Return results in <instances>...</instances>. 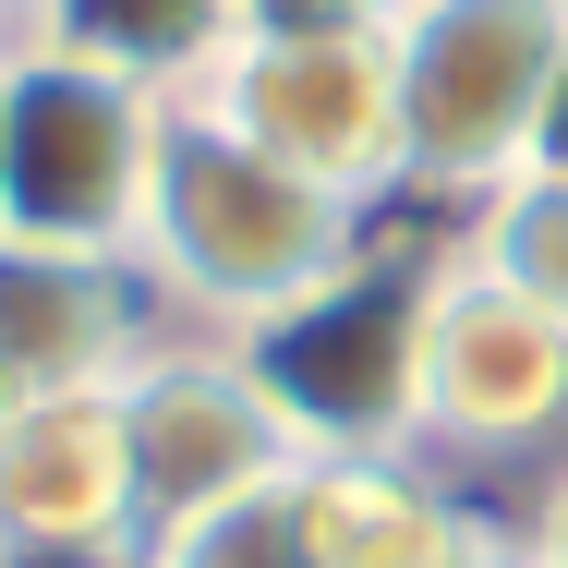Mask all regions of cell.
Wrapping results in <instances>:
<instances>
[{
  "label": "cell",
  "instance_id": "1",
  "mask_svg": "<svg viewBox=\"0 0 568 568\" xmlns=\"http://www.w3.org/2000/svg\"><path fill=\"white\" fill-rule=\"evenodd\" d=\"M375 206L315 194L303 170L254 158L230 121H206L194 98L158 133V182H145V230H133V266L170 315H194L206 339H254L278 327L291 303H315L327 278H351L375 254Z\"/></svg>",
  "mask_w": 568,
  "mask_h": 568
},
{
  "label": "cell",
  "instance_id": "2",
  "mask_svg": "<svg viewBox=\"0 0 568 568\" xmlns=\"http://www.w3.org/2000/svg\"><path fill=\"white\" fill-rule=\"evenodd\" d=\"M399 194L484 206L532 170V133L568 61V0H412L399 37Z\"/></svg>",
  "mask_w": 568,
  "mask_h": 568
},
{
  "label": "cell",
  "instance_id": "3",
  "mask_svg": "<svg viewBox=\"0 0 568 568\" xmlns=\"http://www.w3.org/2000/svg\"><path fill=\"white\" fill-rule=\"evenodd\" d=\"M170 110L182 98H145L98 61H61V49L12 37V61H0V242L133 254Z\"/></svg>",
  "mask_w": 568,
  "mask_h": 568
},
{
  "label": "cell",
  "instance_id": "4",
  "mask_svg": "<svg viewBox=\"0 0 568 568\" xmlns=\"http://www.w3.org/2000/svg\"><path fill=\"white\" fill-rule=\"evenodd\" d=\"M424 303H436V254H363L315 303H291L278 327L230 339L266 399L291 412L303 459H412V387H424Z\"/></svg>",
  "mask_w": 568,
  "mask_h": 568
},
{
  "label": "cell",
  "instance_id": "5",
  "mask_svg": "<svg viewBox=\"0 0 568 568\" xmlns=\"http://www.w3.org/2000/svg\"><path fill=\"white\" fill-rule=\"evenodd\" d=\"M110 399H121V459H133V557H145L158 532L230 508V496L303 471L291 412L266 399V375L230 339H158Z\"/></svg>",
  "mask_w": 568,
  "mask_h": 568
},
{
  "label": "cell",
  "instance_id": "6",
  "mask_svg": "<svg viewBox=\"0 0 568 568\" xmlns=\"http://www.w3.org/2000/svg\"><path fill=\"white\" fill-rule=\"evenodd\" d=\"M194 110L230 121L254 158L303 170L339 206L399 194V61H387V37H242L194 85Z\"/></svg>",
  "mask_w": 568,
  "mask_h": 568
},
{
  "label": "cell",
  "instance_id": "7",
  "mask_svg": "<svg viewBox=\"0 0 568 568\" xmlns=\"http://www.w3.org/2000/svg\"><path fill=\"white\" fill-rule=\"evenodd\" d=\"M568 436V315L496 291L484 266L436 254V303H424V387H412V448L459 459H520Z\"/></svg>",
  "mask_w": 568,
  "mask_h": 568
},
{
  "label": "cell",
  "instance_id": "8",
  "mask_svg": "<svg viewBox=\"0 0 568 568\" xmlns=\"http://www.w3.org/2000/svg\"><path fill=\"white\" fill-rule=\"evenodd\" d=\"M0 545L12 568H133V459H121V399H24L0 436Z\"/></svg>",
  "mask_w": 568,
  "mask_h": 568
},
{
  "label": "cell",
  "instance_id": "9",
  "mask_svg": "<svg viewBox=\"0 0 568 568\" xmlns=\"http://www.w3.org/2000/svg\"><path fill=\"white\" fill-rule=\"evenodd\" d=\"M158 351V291L133 254H61V242H0V375L24 399H85L121 387Z\"/></svg>",
  "mask_w": 568,
  "mask_h": 568
},
{
  "label": "cell",
  "instance_id": "10",
  "mask_svg": "<svg viewBox=\"0 0 568 568\" xmlns=\"http://www.w3.org/2000/svg\"><path fill=\"white\" fill-rule=\"evenodd\" d=\"M315 545L327 568H508V532H484L424 459H315Z\"/></svg>",
  "mask_w": 568,
  "mask_h": 568
},
{
  "label": "cell",
  "instance_id": "11",
  "mask_svg": "<svg viewBox=\"0 0 568 568\" xmlns=\"http://www.w3.org/2000/svg\"><path fill=\"white\" fill-rule=\"evenodd\" d=\"M24 37L61 49V61H98L145 98H194L242 49V0H37Z\"/></svg>",
  "mask_w": 568,
  "mask_h": 568
},
{
  "label": "cell",
  "instance_id": "12",
  "mask_svg": "<svg viewBox=\"0 0 568 568\" xmlns=\"http://www.w3.org/2000/svg\"><path fill=\"white\" fill-rule=\"evenodd\" d=\"M133 568H327V545H315V459L254 484V496H230V508H206V520H182V532H158Z\"/></svg>",
  "mask_w": 568,
  "mask_h": 568
},
{
  "label": "cell",
  "instance_id": "13",
  "mask_svg": "<svg viewBox=\"0 0 568 568\" xmlns=\"http://www.w3.org/2000/svg\"><path fill=\"white\" fill-rule=\"evenodd\" d=\"M459 266H484L496 291H520V303L568 315V182H557V170L496 182V194L471 206V230H459Z\"/></svg>",
  "mask_w": 568,
  "mask_h": 568
},
{
  "label": "cell",
  "instance_id": "14",
  "mask_svg": "<svg viewBox=\"0 0 568 568\" xmlns=\"http://www.w3.org/2000/svg\"><path fill=\"white\" fill-rule=\"evenodd\" d=\"M412 0H242V37H399Z\"/></svg>",
  "mask_w": 568,
  "mask_h": 568
},
{
  "label": "cell",
  "instance_id": "15",
  "mask_svg": "<svg viewBox=\"0 0 568 568\" xmlns=\"http://www.w3.org/2000/svg\"><path fill=\"white\" fill-rule=\"evenodd\" d=\"M520 545H532V568H568V471H557V496L532 508V532H520Z\"/></svg>",
  "mask_w": 568,
  "mask_h": 568
},
{
  "label": "cell",
  "instance_id": "16",
  "mask_svg": "<svg viewBox=\"0 0 568 568\" xmlns=\"http://www.w3.org/2000/svg\"><path fill=\"white\" fill-rule=\"evenodd\" d=\"M532 170L568 182V61H557V98H545V133H532Z\"/></svg>",
  "mask_w": 568,
  "mask_h": 568
},
{
  "label": "cell",
  "instance_id": "17",
  "mask_svg": "<svg viewBox=\"0 0 568 568\" xmlns=\"http://www.w3.org/2000/svg\"><path fill=\"white\" fill-rule=\"evenodd\" d=\"M12 424H24V387H12V375H0V436H12Z\"/></svg>",
  "mask_w": 568,
  "mask_h": 568
},
{
  "label": "cell",
  "instance_id": "18",
  "mask_svg": "<svg viewBox=\"0 0 568 568\" xmlns=\"http://www.w3.org/2000/svg\"><path fill=\"white\" fill-rule=\"evenodd\" d=\"M12 37H24V12H12V0H0V49H12Z\"/></svg>",
  "mask_w": 568,
  "mask_h": 568
},
{
  "label": "cell",
  "instance_id": "19",
  "mask_svg": "<svg viewBox=\"0 0 568 568\" xmlns=\"http://www.w3.org/2000/svg\"><path fill=\"white\" fill-rule=\"evenodd\" d=\"M508 568H532V545H508Z\"/></svg>",
  "mask_w": 568,
  "mask_h": 568
},
{
  "label": "cell",
  "instance_id": "20",
  "mask_svg": "<svg viewBox=\"0 0 568 568\" xmlns=\"http://www.w3.org/2000/svg\"><path fill=\"white\" fill-rule=\"evenodd\" d=\"M12 12H37V0H12Z\"/></svg>",
  "mask_w": 568,
  "mask_h": 568
},
{
  "label": "cell",
  "instance_id": "21",
  "mask_svg": "<svg viewBox=\"0 0 568 568\" xmlns=\"http://www.w3.org/2000/svg\"><path fill=\"white\" fill-rule=\"evenodd\" d=\"M0 568H12V545H0Z\"/></svg>",
  "mask_w": 568,
  "mask_h": 568
},
{
  "label": "cell",
  "instance_id": "22",
  "mask_svg": "<svg viewBox=\"0 0 568 568\" xmlns=\"http://www.w3.org/2000/svg\"><path fill=\"white\" fill-rule=\"evenodd\" d=\"M0 61H12V49H0Z\"/></svg>",
  "mask_w": 568,
  "mask_h": 568
}]
</instances>
